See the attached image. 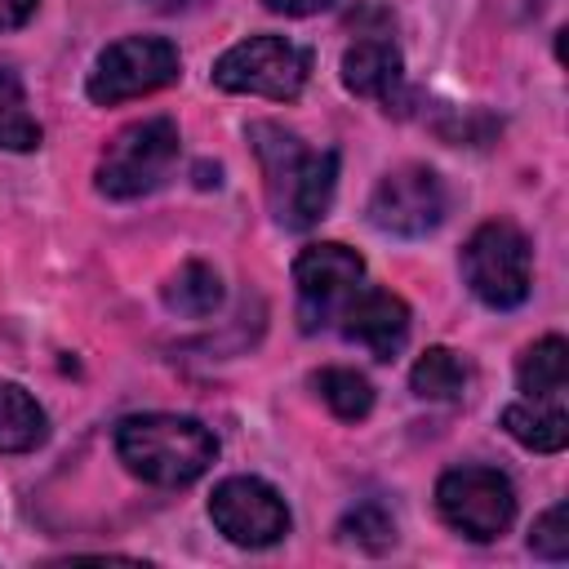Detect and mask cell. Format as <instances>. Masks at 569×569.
<instances>
[{"instance_id":"obj_24","label":"cell","mask_w":569,"mask_h":569,"mask_svg":"<svg viewBox=\"0 0 569 569\" xmlns=\"http://www.w3.org/2000/svg\"><path fill=\"white\" fill-rule=\"evenodd\" d=\"M147 4H151V9H182L187 0H147Z\"/></svg>"},{"instance_id":"obj_19","label":"cell","mask_w":569,"mask_h":569,"mask_svg":"<svg viewBox=\"0 0 569 569\" xmlns=\"http://www.w3.org/2000/svg\"><path fill=\"white\" fill-rule=\"evenodd\" d=\"M311 382H316L320 400H325L342 422L369 418V409H373V387H369L365 373H356V369H320Z\"/></svg>"},{"instance_id":"obj_21","label":"cell","mask_w":569,"mask_h":569,"mask_svg":"<svg viewBox=\"0 0 569 569\" xmlns=\"http://www.w3.org/2000/svg\"><path fill=\"white\" fill-rule=\"evenodd\" d=\"M529 547H533L538 556H547V560H565V556H569V507H565V502L547 507V511L533 520Z\"/></svg>"},{"instance_id":"obj_13","label":"cell","mask_w":569,"mask_h":569,"mask_svg":"<svg viewBox=\"0 0 569 569\" xmlns=\"http://www.w3.org/2000/svg\"><path fill=\"white\" fill-rule=\"evenodd\" d=\"M502 427L516 445H525L533 453H560L569 445L565 400H516L502 409Z\"/></svg>"},{"instance_id":"obj_5","label":"cell","mask_w":569,"mask_h":569,"mask_svg":"<svg viewBox=\"0 0 569 569\" xmlns=\"http://www.w3.org/2000/svg\"><path fill=\"white\" fill-rule=\"evenodd\" d=\"M462 280L467 289L493 307V311H511L529 298V240L520 227L511 222H485L471 231V240L462 244Z\"/></svg>"},{"instance_id":"obj_9","label":"cell","mask_w":569,"mask_h":569,"mask_svg":"<svg viewBox=\"0 0 569 569\" xmlns=\"http://www.w3.org/2000/svg\"><path fill=\"white\" fill-rule=\"evenodd\" d=\"M449 213V191L440 182L436 169L427 164H400L391 169L373 196H369V222L387 236H405L418 240L427 231H436Z\"/></svg>"},{"instance_id":"obj_4","label":"cell","mask_w":569,"mask_h":569,"mask_svg":"<svg viewBox=\"0 0 569 569\" xmlns=\"http://www.w3.org/2000/svg\"><path fill=\"white\" fill-rule=\"evenodd\" d=\"M307 76H311V53L298 49L293 40H284V36H249L213 62V84L218 89L253 93V98H271V102L298 98Z\"/></svg>"},{"instance_id":"obj_20","label":"cell","mask_w":569,"mask_h":569,"mask_svg":"<svg viewBox=\"0 0 569 569\" xmlns=\"http://www.w3.org/2000/svg\"><path fill=\"white\" fill-rule=\"evenodd\" d=\"M338 533L347 542H360L365 551H382V547L396 542V525H391V516L378 502H360L356 511H347L342 525H338Z\"/></svg>"},{"instance_id":"obj_17","label":"cell","mask_w":569,"mask_h":569,"mask_svg":"<svg viewBox=\"0 0 569 569\" xmlns=\"http://www.w3.org/2000/svg\"><path fill=\"white\" fill-rule=\"evenodd\" d=\"M467 382H471V369H467V360L458 356V351H449V347H427L422 356H418V365L409 369V387H413V396H422V400H462L467 396Z\"/></svg>"},{"instance_id":"obj_6","label":"cell","mask_w":569,"mask_h":569,"mask_svg":"<svg viewBox=\"0 0 569 569\" xmlns=\"http://www.w3.org/2000/svg\"><path fill=\"white\" fill-rule=\"evenodd\" d=\"M293 289H298V320L307 333L329 329L342 320L347 302L365 289V258L338 240L307 244L293 258Z\"/></svg>"},{"instance_id":"obj_22","label":"cell","mask_w":569,"mask_h":569,"mask_svg":"<svg viewBox=\"0 0 569 569\" xmlns=\"http://www.w3.org/2000/svg\"><path fill=\"white\" fill-rule=\"evenodd\" d=\"M271 13H284V18H307V13H320L329 9L333 0H262Z\"/></svg>"},{"instance_id":"obj_7","label":"cell","mask_w":569,"mask_h":569,"mask_svg":"<svg viewBox=\"0 0 569 569\" xmlns=\"http://www.w3.org/2000/svg\"><path fill=\"white\" fill-rule=\"evenodd\" d=\"M436 511L471 542L498 538L516 516V489L498 467H453L436 485Z\"/></svg>"},{"instance_id":"obj_23","label":"cell","mask_w":569,"mask_h":569,"mask_svg":"<svg viewBox=\"0 0 569 569\" xmlns=\"http://www.w3.org/2000/svg\"><path fill=\"white\" fill-rule=\"evenodd\" d=\"M36 4H40V0H0V31L22 27V22L36 13Z\"/></svg>"},{"instance_id":"obj_10","label":"cell","mask_w":569,"mask_h":569,"mask_svg":"<svg viewBox=\"0 0 569 569\" xmlns=\"http://www.w3.org/2000/svg\"><path fill=\"white\" fill-rule=\"evenodd\" d=\"M209 516L236 547H271L289 533L284 498L258 476H227L209 498Z\"/></svg>"},{"instance_id":"obj_11","label":"cell","mask_w":569,"mask_h":569,"mask_svg":"<svg viewBox=\"0 0 569 569\" xmlns=\"http://www.w3.org/2000/svg\"><path fill=\"white\" fill-rule=\"evenodd\" d=\"M338 329L351 342H360L373 360H391V356H400V347L409 338V307H405V298H396L387 289H360L347 302Z\"/></svg>"},{"instance_id":"obj_3","label":"cell","mask_w":569,"mask_h":569,"mask_svg":"<svg viewBox=\"0 0 569 569\" xmlns=\"http://www.w3.org/2000/svg\"><path fill=\"white\" fill-rule=\"evenodd\" d=\"M173 160H178V124L169 116L124 124L98 156V191L111 200H138L164 182Z\"/></svg>"},{"instance_id":"obj_18","label":"cell","mask_w":569,"mask_h":569,"mask_svg":"<svg viewBox=\"0 0 569 569\" xmlns=\"http://www.w3.org/2000/svg\"><path fill=\"white\" fill-rule=\"evenodd\" d=\"M0 147L4 151H36L40 147V124L27 107L22 80L4 62H0Z\"/></svg>"},{"instance_id":"obj_12","label":"cell","mask_w":569,"mask_h":569,"mask_svg":"<svg viewBox=\"0 0 569 569\" xmlns=\"http://www.w3.org/2000/svg\"><path fill=\"white\" fill-rule=\"evenodd\" d=\"M400 80H405V62L391 40H360L342 53V84L356 98H378L391 107V98L400 93Z\"/></svg>"},{"instance_id":"obj_14","label":"cell","mask_w":569,"mask_h":569,"mask_svg":"<svg viewBox=\"0 0 569 569\" xmlns=\"http://www.w3.org/2000/svg\"><path fill=\"white\" fill-rule=\"evenodd\" d=\"M49 436V418L36 396L0 378V453H31Z\"/></svg>"},{"instance_id":"obj_16","label":"cell","mask_w":569,"mask_h":569,"mask_svg":"<svg viewBox=\"0 0 569 569\" xmlns=\"http://www.w3.org/2000/svg\"><path fill=\"white\" fill-rule=\"evenodd\" d=\"M164 307L187 320H204L222 307V280L204 262H182L164 284Z\"/></svg>"},{"instance_id":"obj_1","label":"cell","mask_w":569,"mask_h":569,"mask_svg":"<svg viewBox=\"0 0 569 569\" xmlns=\"http://www.w3.org/2000/svg\"><path fill=\"white\" fill-rule=\"evenodd\" d=\"M249 142L258 151L267 204H271L276 222L289 231H311L333 204L338 151H311V147H302V138L293 129H280L271 120H253Z\"/></svg>"},{"instance_id":"obj_15","label":"cell","mask_w":569,"mask_h":569,"mask_svg":"<svg viewBox=\"0 0 569 569\" xmlns=\"http://www.w3.org/2000/svg\"><path fill=\"white\" fill-rule=\"evenodd\" d=\"M516 382H520V391L529 400H565V382H569V347H565V338L533 342L516 365Z\"/></svg>"},{"instance_id":"obj_2","label":"cell","mask_w":569,"mask_h":569,"mask_svg":"<svg viewBox=\"0 0 569 569\" xmlns=\"http://www.w3.org/2000/svg\"><path fill=\"white\" fill-rule=\"evenodd\" d=\"M116 453L138 480L182 489L213 467L218 440L200 418L187 413H133L116 427Z\"/></svg>"},{"instance_id":"obj_8","label":"cell","mask_w":569,"mask_h":569,"mask_svg":"<svg viewBox=\"0 0 569 569\" xmlns=\"http://www.w3.org/2000/svg\"><path fill=\"white\" fill-rule=\"evenodd\" d=\"M178 80V49L160 36H124L107 44L89 71V98L98 107H116L142 93H156Z\"/></svg>"}]
</instances>
